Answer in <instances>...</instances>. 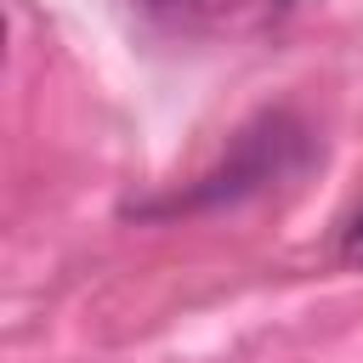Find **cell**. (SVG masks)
Returning <instances> with one entry per match:
<instances>
[{"instance_id": "1", "label": "cell", "mask_w": 363, "mask_h": 363, "mask_svg": "<svg viewBox=\"0 0 363 363\" xmlns=\"http://www.w3.org/2000/svg\"><path fill=\"white\" fill-rule=\"evenodd\" d=\"M306 159H312V130H306L289 108H267V113H255V119L227 142V153H221L193 187H182L176 199H159V204H136V216H182V210L244 204V199L278 187L284 176H295Z\"/></svg>"}, {"instance_id": "2", "label": "cell", "mask_w": 363, "mask_h": 363, "mask_svg": "<svg viewBox=\"0 0 363 363\" xmlns=\"http://www.w3.org/2000/svg\"><path fill=\"white\" fill-rule=\"evenodd\" d=\"M340 261H346V267H363V199H357V210H352L346 227H340Z\"/></svg>"}, {"instance_id": "3", "label": "cell", "mask_w": 363, "mask_h": 363, "mask_svg": "<svg viewBox=\"0 0 363 363\" xmlns=\"http://www.w3.org/2000/svg\"><path fill=\"white\" fill-rule=\"evenodd\" d=\"M153 11H216V6H227V0H147Z\"/></svg>"}, {"instance_id": "4", "label": "cell", "mask_w": 363, "mask_h": 363, "mask_svg": "<svg viewBox=\"0 0 363 363\" xmlns=\"http://www.w3.org/2000/svg\"><path fill=\"white\" fill-rule=\"evenodd\" d=\"M284 6H289V0H284Z\"/></svg>"}]
</instances>
